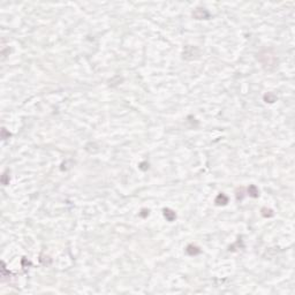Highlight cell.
I'll return each instance as SVG.
<instances>
[{"mask_svg": "<svg viewBox=\"0 0 295 295\" xmlns=\"http://www.w3.org/2000/svg\"><path fill=\"white\" fill-rule=\"evenodd\" d=\"M187 253L189 254V255H196V254H200L201 250L198 247H196V246H188L187 247Z\"/></svg>", "mask_w": 295, "mask_h": 295, "instance_id": "obj_3", "label": "cell"}, {"mask_svg": "<svg viewBox=\"0 0 295 295\" xmlns=\"http://www.w3.org/2000/svg\"><path fill=\"white\" fill-rule=\"evenodd\" d=\"M214 202H216L217 205H226L228 203V197L226 195H224V194H220V195H218V197L216 198Z\"/></svg>", "mask_w": 295, "mask_h": 295, "instance_id": "obj_1", "label": "cell"}, {"mask_svg": "<svg viewBox=\"0 0 295 295\" xmlns=\"http://www.w3.org/2000/svg\"><path fill=\"white\" fill-rule=\"evenodd\" d=\"M248 193H249V195H250V196H253V197H257V196H258V194H259L258 189H257L255 186H250V187H249V189H248Z\"/></svg>", "mask_w": 295, "mask_h": 295, "instance_id": "obj_4", "label": "cell"}, {"mask_svg": "<svg viewBox=\"0 0 295 295\" xmlns=\"http://www.w3.org/2000/svg\"><path fill=\"white\" fill-rule=\"evenodd\" d=\"M164 216H165V218L167 219L169 221H173L175 219V212L172 210H169V209H165L164 210Z\"/></svg>", "mask_w": 295, "mask_h": 295, "instance_id": "obj_2", "label": "cell"}]
</instances>
